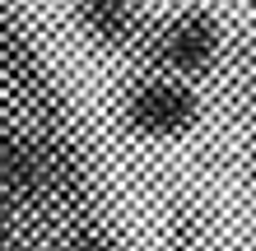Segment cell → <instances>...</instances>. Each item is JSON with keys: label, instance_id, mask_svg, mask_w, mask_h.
I'll list each match as a JSON object with an SVG mask.
<instances>
[{"label": "cell", "instance_id": "6da1fadb", "mask_svg": "<svg viewBox=\"0 0 256 251\" xmlns=\"http://www.w3.org/2000/svg\"><path fill=\"white\" fill-rule=\"evenodd\" d=\"M126 116L144 135H182V130L196 126V93L182 84H168V79L140 84V88H130Z\"/></svg>", "mask_w": 256, "mask_h": 251}, {"label": "cell", "instance_id": "5b68a950", "mask_svg": "<svg viewBox=\"0 0 256 251\" xmlns=\"http://www.w3.org/2000/svg\"><path fill=\"white\" fill-rule=\"evenodd\" d=\"M74 251H112V238L102 228H84L80 242H74Z\"/></svg>", "mask_w": 256, "mask_h": 251}, {"label": "cell", "instance_id": "3957f363", "mask_svg": "<svg viewBox=\"0 0 256 251\" xmlns=\"http://www.w3.org/2000/svg\"><path fill=\"white\" fill-rule=\"evenodd\" d=\"M38 158L24 149L19 140L0 135V219L19 210V200H28L38 191Z\"/></svg>", "mask_w": 256, "mask_h": 251}, {"label": "cell", "instance_id": "7a4b0ae2", "mask_svg": "<svg viewBox=\"0 0 256 251\" xmlns=\"http://www.w3.org/2000/svg\"><path fill=\"white\" fill-rule=\"evenodd\" d=\"M214 47H219V33H214V19L205 9H186L163 28L158 37V61L182 70V75H200V70L214 61Z\"/></svg>", "mask_w": 256, "mask_h": 251}, {"label": "cell", "instance_id": "277c9868", "mask_svg": "<svg viewBox=\"0 0 256 251\" xmlns=\"http://www.w3.org/2000/svg\"><path fill=\"white\" fill-rule=\"evenodd\" d=\"M80 19L88 23V33L112 42V47H126V42L140 33V9L135 5H80Z\"/></svg>", "mask_w": 256, "mask_h": 251}]
</instances>
